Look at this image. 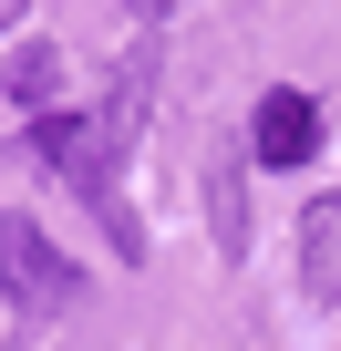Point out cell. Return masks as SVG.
<instances>
[{"mask_svg": "<svg viewBox=\"0 0 341 351\" xmlns=\"http://www.w3.org/2000/svg\"><path fill=\"white\" fill-rule=\"evenodd\" d=\"M0 289H11V310H73L83 300V269L32 217H0Z\"/></svg>", "mask_w": 341, "mask_h": 351, "instance_id": "cell-2", "label": "cell"}, {"mask_svg": "<svg viewBox=\"0 0 341 351\" xmlns=\"http://www.w3.org/2000/svg\"><path fill=\"white\" fill-rule=\"evenodd\" d=\"M207 217H217V258H248V186H238V155L207 165Z\"/></svg>", "mask_w": 341, "mask_h": 351, "instance_id": "cell-5", "label": "cell"}, {"mask_svg": "<svg viewBox=\"0 0 341 351\" xmlns=\"http://www.w3.org/2000/svg\"><path fill=\"white\" fill-rule=\"evenodd\" d=\"M248 155H259V165H310V155H320V104L290 93V83H269L259 114H248Z\"/></svg>", "mask_w": 341, "mask_h": 351, "instance_id": "cell-3", "label": "cell"}, {"mask_svg": "<svg viewBox=\"0 0 341 351\" xmlns=\"http://www.w3.org/2000/svg\"><path fill=\"white\" fill-rule=\"evenodd\" d=\"M52 93H62V52H52V42H21V52H11V104H21V114H62Z\"/></svg>", "mask_w": 341, "mask_h": 351, "instance_id": "cell-6", "label": "cell"}, {"mask_svg": "<svg viewBox=\"0 0 341 351\" xmlns=\"http://www.w3.org/2000/svg\"><path fill=\"white\" fill-rule=\"evenodd\" d=\"M300 289L331 310L341 300V197H320L310 217H300Z\"/></svg>", "mask_w": 341, "mask_h": 351, "instance_id": "cell-4", "label": "cell"}, {"mask_svg": "<svg viewBox=\"0 0 341 351\" xmlns=\"http://www.w3.org/2000/svg\"><path fill=\"white\" fill-rule=\"evenodd\" d=\"M21 11H32V0H0V32H11V21H21Z\"/></svg>", "mask_w": 341, "mask_h": 351, "instance_id": "cell-8", "label": "cell"}, {"mask_svg": "<svg viewBox=\"0 0 341 351\" xmlns=\"http://www.w3.org/2000/svg\"><path fill=\"white\" fill-rule=\"evenodd\" d=\"M124 11H134V21H165V11H176V0H124Z\"/></svg>", "mask_w": 341, "mask_h": 351, "instance_id": "cell-7", "label": "cell"}, {"mask_svg": "<svg viewBox=\"0 0 341 351\" xmlns=\"http://www.w3.org/2000/svg\"><path fill=\"white\" fill-rule=\"evenodd\" d=\"M32 155L62 176V186H83V197H93V217H104L114 258L134 269V258H145V228H134V207L114 197V165H124V145L104 134V114H32Z\"/></svg>", "mask_w": 341, "mask_h": 351, "instance_id": "cell-1", "label": "cell"}]
</instances>
